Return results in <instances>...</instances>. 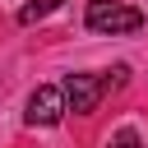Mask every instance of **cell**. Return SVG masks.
<instances>
[{"label": "cell", "mask_w": 148, "mask_h": 148, "mask_svg": "<svg viewBox=\"0 0 148 148\" xmlns=\"http://www.w3.org/2000/svg\"><path fill=\"white\" fill-rule=\"evenodd\" d=\"M23 120L37 130H51V125H60L65 120V92L60 88H37L32 97H28V111H23Z\"/></svg>", "instance_id": "cell-3"}, {"label": "cell", "mask_w": 148, "mask_h": 148, "mask_svg": "<svg viewBox=\"0 0 148 148\" xmlns=\"http://www.w3.org/2000/svg\"><path fill=\"white\" fill-rule=\"evenodd\" d=\"M60 92H65V111H74V116H92L97 102L106 97V88H102L97 74H69L60 83Z\"/></svg>", "instance_id": "cell-2"}, {"label": "cell", "mask_w": 148, "mask_h": 148, "mask_svg": "<svg viewBox=\"0 0 148 148\" xmlns=\"http://www.w3.org/2000/svg\"><path fill=\"white\" fill-rule=\"evenodd\" d=\"M125 79H130V69H125V65H116L111 74H102V88H106V92H111V88H125Z\"/></svg>", "instance_id": "cell-6"}, {"label": "cell", "mask_w": 148, "mask_h": 148, "mask_svg": "<svg viewBox=\"0 0 148 148\" xmlns=\"http://www.w3.org/2000/svg\"><path fill=\"white\" fill-rule=\"evenodd\" d=\"M83 23H88L92 32L125 37V32H139V28H143V14H139L134 5H120V0H88Z\"/></svg>", "instance_id": "cell-1"}, {"label": "cell", "mask_w": 148, "mask_h": 148, "mask_svg": "<svg viewBox=\"0 0 148 148\" xmlns=\"http://www.w3.org/2000/svg\"><path fill=\"white\" fill-rule=\"evenodd\" d=\"M106 148H143V139H139L134 130H116V134L106 139Z\"/></svg>", "instance_id": "cell-5"}, {"label": "cell", "mask_w": 148, "mask_h": 148, "mask_svg": "<svg viewBox=\"0 0 148 148\" xmlns=\"http://www.w3.org/2000/svg\"><path fill=\"white\" fill-rule=\"evenodd\" d=\"M60 5H65V0H28V5L18 9V23H23V28H32V23H42L46 14H56Z\"/></svg>", "instance_id": "cell-4"}]
</instances>
